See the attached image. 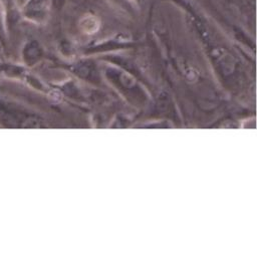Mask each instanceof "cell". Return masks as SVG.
Wrapping results in <instances>:
<instances>
[{"mask_svg": "<svg viewBox=\"0 0 257 257\" xmlns=\"http://www.w3.org/2000/svg\"><path fill=\"white\" fill-rule=\"evenodd\" d=\"M49 6L50 0H29L25 7V13L33 20L42 21L48 14Z\"/></svg>", "mask_w": 257, "mask_h": 257, "instance_id": "cell-1", "label": "cell"}, {"mask_svg": "<svg viewBox=\"0 0 257 257\" xmlns=\"http://www.w3.org/2000/svg\"><path fill=\"white\" fill-rule=\"evenodd\" d=\"M81 29L87 34H91L97 31L98 29L97 18L92 15H86L84 18L81 19Z\"/></svg>", "mask_w": 257, "mask_h": 257, "instance_id": "cell-2", "label": "cell"}]
</instances>
